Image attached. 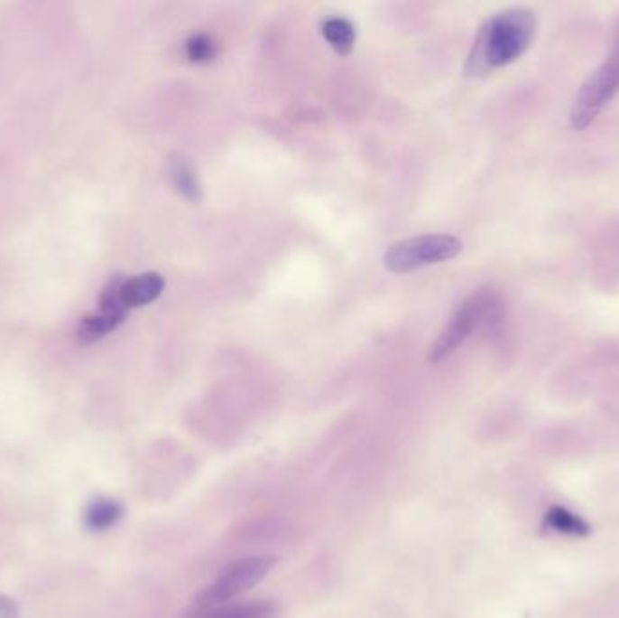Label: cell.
Instances as JSON below:
<instances>
[{
	"mask_svg": "<svg viewBox=\"0 0 619 618\" xmlns=\"http://www.w3.org/2000/svg\"><path fill=\"white\" fill-rule=\"evenodd\" d=\"M19 616V607L17 602L0 595V618H17Z\"/></svg>",
	"mask_w": 619,
	"mask_h": 618,
	"instance_id": "cell-14",
	"label": "cell"
},
{
	"mask_svg": "<svg viewBox=\"0 0 619 618\" xmlns=\"http://www.w3.org/2000/svg\"><path fill=\"white\" fill-rule=\"evenodd\" d=\"M167 173H169L172 185L176 187V191L183 198H187L189 201H199L201 200L203 192H201V185H199L196 169L192 167V164L185 156L174 154L167 164Z\"/></svg>",
	"mask_w": 619,
	"mask_h": 618,
	"instance_id": "cell-9",
	"label": "cell"
},
{
	"mask_svg": "<svg viewBox=\"0 0 619 618\" xmlns=\"http://www.w3.org/2000/svg\"><path fill=\"white\" fill-rule=\"evenodd\" d=\"M619 93V52L596 68L581 84L570 109V126L587 129Z\"/></svg>",
	"mask_w": 619,
	"mask_h": 618,
	"instance_id": "cell-5",
	"label": "cell"
},
{
	"mask_svg": "<svg viewBox=\"0 0 619 618\" xmlns=\"http://www.w3.org/2000/svg\"><path fill=\"white\" fill-rule=\"evenodd\" d=\"M462 241L449 234H426L393 243L384 254V267L390 272L404 274L417 268L444 263L462 252Z\"/></svg>",
	"mask_w": 619,
	"mask_h": 618,
	"instance_id": "cell-3",
	"label": "cell"
},
{
	"mask_svg": "<svg viewBox=\"0 0 619 618\" xmlns=\"http://www.w3.org/2000/svg\"><path fill=\"white\" fill-rule=\"evenodd\" d=\"M545 524L549 528H552L558 533H565V535H577L583 537L590 531V526L576 513L561 508V506H552L547 513H545Z\"/></svg>",
	"mask_w": 619,
	"mask_h": 618,
	"instance_id": "cell-12",
	"label": "cell"
},
{
	"mask_svg": "<svg viewBox=\"0 0 619 618\" xmlns=\"http://www.w3.org/2000/svg\"><path fill=\"white\" fill-rule=\"evenodd\" d=\"M275 614L277 605L272 600H246L196 607L185 618H275Z\"/></svg>",
	"mask_w": 619,
	"mask_h": 618,
	"instance_id": "cell-7",
	"label": "cell"
},
{
	"mask_svg": "<svg viewBox=\"0 0 619 618\" xmlns=\"http://www.w3.org/2000/svg\"><path fill=\"white\" fill-rule=\"evenodd\" d=\"M165 288V279L160 272H143L120 283V297L127 308H140L156 301Z\"/></svg>",
	"mask_w": 619,
	"mask_h": 618,
	"instance_id": "cell-8",
	"label": "cell"
},
{
	"mask_svg": "<svg viewBox=\"0 0 619 618\" xmlns=\"http://www.w3.org/2000/svg\"><path fill=\"white\" fill-rule=\"evenodd\" d=\"M185 53L190 62L208 64L217 57V44L210 35L196 33L185 42Z\"/></svg>",
	"mask_w": 619,
	"mask_h": 618,
	"instance_id": "cell-13",
	"label": "cell"
},
{
	"mask_svg": "<svg viewBox=\"0 0 619 618\" xmlns=\"http://www.w3.org/2000/svg\"><path fill=\"white\" fill-rule=\"evenodd\" d=\"M124 277H113L100 295L98 311L80 320L79 323V340L82 345L97 343L113 331H116L129 313V308L122 303L120 283Z\"/></svg>",
	"mask_w": 619,
	"mask_h": 618,
	"instance_id": "cell-6",
	"label": "cell"
},
{
	"mask_svg": "<svg viewBox=\"0 0 619 618\" xmlns=\"http://www.w3.org/2000/svg\"><path fill=\"white\" fill-rule=\"evenodd\" d=\"M124 517V506L115 499H95L84 513V522L91 531H106L116 526Z\"/></svg>",
	"mask_w": 619,
	"mask_h": 618,
	"instance_id": "cell-10",
	"label": "cell"
},
{
	"mask_svg": "<svg viewBox=\"0 0 619 618\" xmlns=\"http://www.w3.org/2000/svg\"><path fill=\"white\" fill-rule=\"evenodd\" d=\"M502 311V301L494 292L478 290L458 304L451 320L430 349V361L439 363L453 354L482 323L491 322Z\"/></svg>",
	"mask_w": 619,
	"mask_h": 618,
	"instance_id": "cell-2",
	"label": "cell"
},
{
	"mask_svg": "<svg viewBox=\"0 0 619 618\" xmlns=\"http://www.w3.org/2000/svg\"><path fill=\"white\" fill-rule=\"evenodd\" d=\"M323 37L339 55H350L356 46V26L343 17H332L323 23Z\"/></svg>",
	"mask_w": 619,
	"mask_h": 618,
	"instance_id": "cell-11",
	"label": "cell"
},
{
	"mask_svg": "<svg viewBox=\"0 0 619 618\" xmlns=\"http://www.w3.org/2000/svg\"><path fill=\"white\" fill-rule=\"evenodd\" d=\"M272 555H254L228 564L217 578L196 595V607H210L234 600L259 584L275 566Z\"/></svg>",
	"mask_w": 619,
	"mask_h": 618,
	"instance_id": "cell-4",
	"label": "cell"
},
{
	"mask_svg": "<svg viewBox=\"0 0 619 618\" xmlns=\"http://www.w3.org/2000/svg\"><path fill=\"white\" fill-rule=\"evenodd\" d=\"M536 37V17L531 10L511 8L487 19L467 57L469 75H485L518 61Z\"/></svg>",
	"mask_w": 619,
	"mask_h": 618,
	"instance_id": "cell-1",
	"label": "cell"
}]
</instances>
